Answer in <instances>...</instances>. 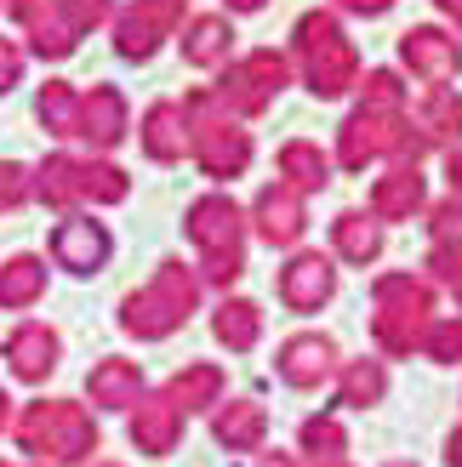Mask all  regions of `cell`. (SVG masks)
Wrapping results in <instances>:
<instances>
[{
  "label": "cell",
  "instance_id": "obj_13",
  "mask_svg": "<svg viewBox=\"0 0 462 467\" xmlns=\"http://www.w3.org/2000/svg\"><path fill=\"white\" fill-rule=\"evenodd\" d=\"M137 137H143V154L160 160V166H166V160H183V149H189V114L177 103H154L143 114V131Z\"/></svg>",
  "mask_w": 462,
  "mask_h": 467
},
{
  "label": "cell",
  "instance_id": "obj_46",
  "mask_svg": "<svg viewBox=\"0 0 462 467\" xmlns=\"http://www.w3.org/2000/svg\"><path fill=\"white\" fill-rule=\"evenodd\" d=\"M434 6H440L446 17H457V23H462V0H434Z\"/></svg>",
  "mask_w": 462,
  "mask_h": 467
},
{
  "label": "cell",
  "instance_id": "obj_19",
  "mask_svg": "<svg viewBox=\"0 0 462 467\" xmlns=\"http://www.w3.org/2000/svg\"><path fill=\"white\" fill-rule=\"evenodd\" d=\"M131 439H137V451L166 456L172 439H177V405L172 400H143L137 416H131Z\"/></svg>",
  "mask_w": 462,
  "mask_h": 467
},
{
  "label": "cell",
  "instance_id": "obj_40",
  "mask_svg": "<svg viewBox=\"0 0 462 467\" xmlns=\"http://www.w3.org/2000/svg\"><path fill=\"white\" fill-rule=\"evenodd\" d=\"M0 6H6V12H12L17 23H35V17H40L46 6H52V0H0Z\"/></svg>",
  "mask_w": 462,
  "mask_h": 467
},
{
  "label": "cell",
  "instance_id": "obj_3",
  "mask_svg": "<svg viewBox=\"0 0 462 467\" xmlns=\"http://www.w3.org/2000/svg\"><path fill=\"white\" fill-rule=\"evenodd\" d=\"M183 114H189V131H194L189 149L205 166V177H240L251 166V137L217 109V91H194V98L183 103Z\"/></svg>",
  "mask_w": 462,
  "mask_h": 467
},
{
  "label": "cell",
  "instance_id": "obj_25",
  "mask_svg": "<svg viewBox=\"0 0 462 467\" xmlns=\"http://www.w3.org/2000/svg\"><path fill=\"white\" fill-rule=\"evenodd\" d=\"M280 370L291 382H320L331 370V342H320V337H297V342H286V354H280Z\"/></svg>",
  "mask_w": 462,
  "mask_h": 467
},
{
  "label": "cell",
  "instance_id": "obj_50",
  "mask_svg": "<svg viewBox=\"0 0 462 467\" xmlns=\"http://www.w3.org/2000/svg\"><path fill=\"white\" fill-rule=\"evenodd\" d=\"M0 467H12V462H0Z\"/></svg>",
  "mask_w": 462,
  "mask_h": 467
},
{
  "label": "cell",
  "instance_id": "obj_9",
  "mask_svg": "<svg viewBox=\"0 0 462 467\" xmlns=\"http://www.w3.org/2000/svg\"><path fill=\"white\" fill-rule=\"evenodd\" d=\"M0 354H6V370H12V377L17 382H46V377H52V370H58V354H63V342H58V331H52V325H17V331L6 337V348H0Z\"/></svg>",
  "mask_w": 462,
  "mask_h": 467
},
{
  "label": "cell",
  "instance_id": "obj_37",
  "mask_svg": "<svg viewBox=\"0 0 462 467\" xmlns=\"http://www.w3.org/2000/svg\"><path fill=\"white\" fill-rule=\"evenodd\" d=\"M137 12H143L160 35H172V29H183V0H131Z\"/></svg>",
  "mask_w": 462,
  "mask_h": 467
},
{
  "label": "cell",
  "instance_id": "obj_49",
  "mask_svg": "<svg viewBox=\"0 0 462 467\" xmlns=\"http://www.w3.org/2000/svg\"><path fill=\"white\" fill-rule=\"evenodd\" d=\"M268 467H286V462H268Z\"/></svg>",
  "mask_w": 462,
  "mask_h": 467
},
{
  "label": "cell",
  "instance_id": "obj_29",
  "mask_svg": "<svg viewBox=\"0 0 462 467\" xmlns=\"http://www.w3.org/2000/svg\"><path fill=\"white\" fill-rule=\"evenodd\" d=\"M217 433H223V445H257L263 410H257V405H228V410L217 416Z\"/></svg>",
  "mask_w": 462,
  "mask_h": 467
},
{
  "label": "cell",
  "instance_id": "obj_33",
  "mask_svg": "<svg viewBox=\"0 0 462 467\" xmlns=\"http://www.w3.org/2000/svg\"><path fill=\"white\" fill-rule=\"evenodd\" d=\"M365 109H388V114H400V109H405V86H400V75H388V68L365 75Z\"/></svg>",
  "mask_w": 462,
  "mask_h": 467
},
{
  "label": "cell",
  "instance_id": "obj_28",
  "mask_svg": "<svg viewBox=\"0 0 462 467\" xmlns=\"http://www.w3.org/2000/svg\"><path fill=\"white\" fill-rule=\"evenodd\" d=\"M337 245H342V256H354V263H372V256L383 251V234H377L372 217L342 212V217H337Z\"/></svg>",
  "mask_w": 462,
  "mask_h": 467
},
{
  "label": "cell",
  "instance_id": "obj_44",
  "mask_svg": "<svg viewBox=\"0 0 462 467\" xmlns=\"http://www.w3.org/2000/svg\"><path fill=\"white\" fill-rule=\"evenodd\" d=\"M6 428H12V393L0 388V433H6Z\"/></svg>",
  "mask_w": 462,
  "mask_h": 467
},
{
  "label": "cell",
  "instance_id": "obj_1",
  "mask_svg": "<svg viewBox=\"0 0 462 467\" xmlns=\"http://www.w3.org/2000/svg\"><path fill=\"white\" fill-rule=\"evenodd\" d=\"M291 40H297V63H303V80L314 98H342L360 80V57L331 12H303Z\"/></svg>",
  "mask_w": 462,
  "mask_h": 467
},
{
  "label": "cell",
  "instance_id": "obj_32",
  "mask_svg": "<svg viewBox=\"0 0 462 467\" xmlns=\"http://www.w3.org/2000/svg\"><path fill=\"white\" fill-rule=\"evenodd\" d=\"M29 200H35V171L17 160H0V212H17Z\"/></svg>",
  "mask_w": 462,
  "mask_h": 467
},
{
  "label": "cell",
  "instance_id": "obj_15",
  "mask_svg": "<svg viewBox=\"0 0 462 467\" xmlns=\"http://www.w3.org/2000/svg\"><path fill=\"white\" fill-rule=\"evenodd\" d=\"M35 200L52 212H75L80 205V160L75 154H46L35 171Z\"/></svg>",
  "mask_w": 462,
  "mask_h": 467
},
{
  "label": "cell",
  "instance_id": "obj_48",
  "mask_svg": "<svg viewBox=\"0 0 462 467\" xmlns=\"http://www.w3.org/2000/svg\"><path fill=\"white\" fill-rule=\"evenodd\" d=\"M451 462H457V467H462V433H457V439H451Z\"/></svg>",
  "mask_w": 462,
  "mask_h": 467
},
{
  "label": "cell",
  "instance_id": "obj_2",
  "mask_svg": "<svg viewBox=\"0 0 462 467\" xmlns=\"http://www.w3.org/2000/svg\"><path fill=\"white\" fill-rule=\"evenodd\" d=\"M17 445L35 462H86L98 451V428L91 416L68 400H35L17 416Z\"/></svg>",
  "mask_w": 462,
  "mask_h": 467
},
{
  "label": "cell",
  "instance_id": "obj_10",
  "mask_svg": "<svg viewBox=\"0 0 462 467\" xmlns=\"http://www.w3.org/2000/svg\"><path fill=\"white\" fill-rule=\"evenodd\" d=\"M75 137H86L98 154L121 149V143H126V98H121V91H114V86H91V91H80Z\"/></svg>",
  "mask_w": 462,
  "mask_h": 467
},
{
  "label": "cell",
  "instance_id": "obj_26",
  "mask_svg": "<svg viewBox=\"0 0 462 467\" xmlns=\"http://www.w3.org/2000/svg\"><path fill=\"white\" fill-rule=\"evenodd\" d=\"M126 171L121 166H109V160H80V200L91 205H114V200H126Z\"/></svg>",
  "mask_w": 462,
  "mask_h": 467
},
{
  "label": "cell",
  "instance_id": "obj_14",
  "mask_svg": "<svg viewBox=\"0 0 462 467\" xmlns=\"http://www.w3.org/2000/svg\"><path fill=\"white\" fill-rule=\"evenodd\" d=\"M46 296V263L29 251H17L0 263V308L6 314H23V308H35V302Z\"/></svg>",
  "mask_w": 462,
  "mask_h": 467
},
{
  "label": "cell",
  "instance_id": "obj_8",
  "mask_svg": "<svg viewBox=\"0 0 462 467\" xmlns=\"http://www.w3.org/2000/svg\"><path fill=\"white\" fill-rule=\"evenodd\" d=\"M109 251H114L109 228L91 223V217H63L52 228V263L68 268V274H98L109 263Z\"/></svg>",
  "mask_w": 462,
  "mask_h": 467
},
{
  "label": "cell",
  "instance_id": "obj_20",
  "mask_svg": "<svg viewBox=\"0 0 462 467\" xmlns=\"http://www.w3.org/2000/svg\"><path fill=\"white\" fill-rule=\"evenodd\" d=\"M35 120L52 131V137H75V120H80V91L68 80H46L35 91Z\"/></svg>",
  "mask_w": 462,
  "mask_h": 467
},
{
  "label": "cell",
  "instance_id": "obj_27",
  "mask_svg": "<svg viewBox=\"0 0 462 467\" xmlns=\"http://www.w3.org/2000/svg\"><path fill=\"white\" fill-rule=\"evenodd\" d=\"M280 171H286L291 189H320L331 166H326V154H320L314 143H286L280 149Z\"/></svg>",
  "mask_w": 462,
  "mask_h": 467
},
{
  "label": "cell",
  "instance_id": "obj_36",
  "mask_svg": "<svg viewBox=\"0 0 462 467\" xmlns=\"http://www.w3.org/2000/svg\"><path fill=\"white\" fill-rule=\"evenodd\" d=\"M377 393H383V370H377V365L349 370V388H342V400H349V405H372Z\"/></svg>",
  "mask_w": 462,
  "mask_h": 467
},
{
  "label": "cell",
  "instance_id": "obj_42",
  "mask_svg": "<svg viewBox=\"0 0 462 467\" xmlns=\"http://www.w3.org/2000/svg\"><path fill=\"white\" fill-rule=\"evenodd\" d=\"M434 228H440V234H451V228H462V200H451V205H440V212H434Z\"/></svg>",
  "mask_w": 462,
  "mask_h": 467
},
{
  "label": "cell",
  "instance_id": "obj_17",
  "mask_svg": "<svg viewBox=\"0 0 462 467\" xmlns=\"http://www.w3.org/2000/svg\"><path fill=\"white\" fill-rule=\"evenodd\" d=\"M228 46H235L228 17H189V23H183V57H189L194 68H217V63H228Z\"/></svg>",
  "mask_w": 462,
  "mask_h": 467
},
{
  "label": "cell",
  "instance_id": "obj_47",
  "mask_svg": "<svg viewBox=\"0 0 462 467\" xmlns=\"http://www.w3.org/2000/svg\"><path fill=\"white\" fill-rule=\"evenodd\" d=\"M451 182H457V189H462V149L451 154Z\"/></svg>",
  "mask_w": 462,
  "mask_h": 467
},
{
  "label": "cell",
  "instance_id": "obj_7",
  "mask_svg": "<svg viewBox=\"0 0 462 467\" xmlns=\"http://www.w3.org/2000/svg\"><path fill=\"white\" fill-rule=\"evenodd\" d=\"M400 131H405V109L388 114V109H365L349 114V126H342V166H365V160H377L388 149H400Z\"/></svg>",
  "mask_w": 462,
  "mask_h": 467
},
{
  "label": "cell",
  "instance_id": "obj_12",
  "mask_svg": "<svg viewBox=\"0 0 462 467\" xmlns=\"http://www.w3.org/2000/svg\"><path fill=\"white\" fill-rule=\"evenodd\" d=\"M23 40H29V57H40V63H63V57H75L80 29L68 23V12L52 0V6H46L35 23H23Z\"/></svg>",
  "mask_w": 462,
  "mask_h": 467
},
{
  "label": "cell",
  "instance_id": "obj_41",
  "mask_svg": "<svg viewBox=\"0 0 462 467\" xmlns=\"http://www.w3.org/2000/svg\"><path fill=\"white\" fill-rule=\"evenodd\" d=\"M434 268H440V274L451 279V285L462 291V251H440V256H434Z\"/></svg>",
  "mask_w": 462,
  "mask_h": 467
},
{
  "label": "cell",
  "instance_id": "obj_31",
  "mask_svg": "<svg viewBox=\"0 0 462 467\" xmlns=\"http://www.w3.org/2000/svg\"><path fill=\"white\" fill-rule=\"evenodd\" d=\"M217 388H223L217 370L194 365L189 377H177V382H172V405H212V400H217Z\"/></svg>",
  "mask_w": 462,
  "mask_h": 467
},
{
  "label": "cell",
  "instance_id": "obj_16",
  "mask_svg": "<svg viewBox=\"0 0 462 467\" xmlns=\"http://www.w3.org/2000/svg\"><path fill=\"white\" fill-rule=\"evenodd\" d=\"M405 126L417 131L423 149L428 143H451V137H462V98L446 91V86H434L428 98H423V109H417V120H405Z\"/></svg>",
  "mask_w": 462,
  "mask_h": 467
},
{
  "label": "cell",
  "instance_id": "obj_35",
  "mask_svg": "<svg viewBox=\"0 0 462 467\" xmlns=\"http://www.w3.org/2000/svg\"><path fill=\"white\" fill-rule=\"evenodd\" d=\"M58 6L68 12V23L86 35V29H98V23H109V12H114V0H58Z\"/></svg>",
  "mask_w": 462,
  "mask_h": 467
},
{
  "label": "cell",
  "instance_id": "obj_43",
  "mask_svg": "<svg viewBox=\"0 0 462 467\" xmlns=\"http://www.w3.org/2000/svg\"><path fill=\"white\" fill-rule=\"evenodd\" d=\"M342 12H365V17H377V12H388L394 6V0H337Z\"/></svg>",
  "mask_w": 462,
  "mask_h": 467
},
{
  "label": "cell",
  "instance_id": "obj_24",
  "mask_svg": "<svg viewBox=\"0 0 462 467\" xmlns=\"http://www.w3.org/2000/svg\"><path fill=\"white\" fill-rule=\"evenodd\" d=\"M160 40H166V35H160L137 6H131L126 17H114V52H121L126 63H149V57L160 52Z\"/></svg>",
  "mask_w": 462,
  "mask_h": 467
},
{
  "label": "cell",
  "instance_id": "obj_23",
  "mask_svg": "<svg viewBox=\"0 0 462 467\" xmlns=\"http://www.w3.org/2000/svg\"><path fill=\"white\" fill-rule=\"evenodd\" d=\"M331 296V268L320 263V256H297L286 268V302L291 308H314V302Z\"/></svg>",
  "mask_w": 462,
  "mask_h": 467
},
{
  "label": "cell",
  "instance_id": "obj_30",
  "mask_svg": "<svg viewBox=\"0 0 462 467\" xmlns=\"http://www.w3.org/2000/svg\"><path fill=\"white\" fill-rule=\"evenodd\" d=\"M217 337L228 348H251L257 342V308H251V302H228V308L217 314Z\"/></svg>",
  "mask_w": 462,
  "mask_h": 467
},
{
  "label": "cell",
  "instance_id": "obj_4",
  "mask_svg": "<svg viewBox=\"0 0 462 467\" xmlns=\"http://www.w3.org/2000/svg\"><path fill=\"white\" fill-rule=\"evenodd\" d=\"M194 308V279L183 274L177 263H166L160 268V279H154V291H137V296H126V308H121V325L131 337H166V331H177L183 325V314Z\"/></svg>",
  "mask_w": 462,
  "mask_h": 467
},
{
  "label": "cell",
  "instance_id": "obj_45",
  "mask_svg": "<svg viewBox=\"0 0 462 467\" xmlns=\"http://www.w3.org/2000/svg\"><path fill=\"white\" fill-rule=\"evenodd\" d=\"M268 0H228V12H263Z\"/></svg>",
  "mask_w": 462,
  "mask_h": 467
},
{
  "label": "cell",
  "instance_id": "obj_39",
  "mask_svg": "<svg viewBox=\"0 0 462 467\" xmlns=\"http://www.w3.org/2000/svg\"><path fill=\"white\" fill-rule=\"evenodd\" d=\"M434 354H440V359H457L462 354V325H446V331L434 337Z\"/></svg>",
  "mask_w": 462,
  "mask_h": 467
},
{
  "label": "cell",
  "instance_id": "obj_5",
  "mask_svg": "<svg viewBox=\"0 0 462 467\" xmlns=\"http://www.w3.org/2000/svg\"><path fill=\"white\" fill-rule=\"evenodd\" d=\"M286 80H291V63L280 52H251L217 80V103L235 109V114H263L286 91Z\"/></svg>",
  "mask_w": 462,
  "mask_h": 467
},
{
  "label": "cell",
  "instance_id": "obj_21",
  "mask_svg": "<svg viewBox=\"0 0 462 467\" xmlns=\"http://www.w3.org/2000/svg\"><path fill=\"white\" fill-rule=\"evenodd\" d=\"M86 393H91V405H109V410L137 405V365H126V359H103L98 370H91Z\"/></svg>",
  "mask_w": 462,
  "mask_h": 467
},
{
  "label": "cell",
  "instance_id": "obj_18",
  "mask_svg": "<svg viewBox=\"0 0 462 467\" xmlns=\"http://www.w3.org/2000/svg\"><path fill=\"white\" fill-rule=\"evenodd\" d=\"M257 228H263V240H297L303 234V200H297L291 182H280V189H268L257 200Z\"/></svg>",
  "mask_w": 462,
  "mask_h": 467
},
{
  "label": "cell",
  "instance_id": "obj_6",
  "mask_svg": "<svg viewBox=\"0 0 462 467\" xmlns=\"http://www.w3.org/2000/svg\"><path fill=\"white\" fill-rule=\"evenodd\" d=\"M189 234L212 256V279H235L240 274V212L228 200H200L189 212Z\"/></svg>",
  "mask_w": 462,
  "mask_h": 467
},
{
  "label": "cell",
  "instance_id": "obj_22",
  "mask_svg": "<svg viewBox=\"0 0 462 467\" xmlns=\"http://www.w3.org/2000/svg\"><path fill=\"white\" fill-rule=\"evenodd\" d=\"M372 205H377V217H411V212H417V205H423V177H417V166L388 171V177L377 182Z\"/></svg>",
  "mask_w": 462,
  "mask_h": 467
},
{
  "label": "cell",
  "instance_id": "obj_51",
  "mask_svg": "<svg viewBox=\"0 0 462 467\" xmlns=\"http://www.w3.org/2000/svg\"><path fill=\"white\" fill-rule=\"evenodd\" d=\"M35 467H46V462H35Z\"/></svg>",
  "mask_w": 462,
  "mask_h": 467
},
{
  "label": "cell",
  "instance_id": "obj_34",
  "mask_svg": "<svg viewBox=\"0 0 462 467\" xmlns=\"http://www.w3.org/2000/svg\"><path fill=\"white\" fill-rule=\"evenodd\" d=\"M23 63H29V46L0 35V98H6L12 86H23Z\"/></svg>",
  "mask_w": 462,
  "mask_h": 467
},
{
  "label": "cell",
  "instance_id": "obj_11",
  "mask_svg": "<svg viewBox=\"0 0 462 467\" xmlns=\"http://www.w3.org/2000/svg\"><path fill=\"white\" fill-rule=\"evenodd\" d=\"M400 57H405L411 75H423L428 86H446L462 68V46L446 29H405L400 35Z\"/></svg>",
  "mask_w": 462,
  "mask_h": 467
},
{
  "label": "cell",
  "instance_id": "obj_38",
  "mask_svg": "<svg viewBox=\"0 0 462 467\" xmlns=\"http://www.w3.org/2000/svg\"><path fill=\"white\" fill-rule=\"evenodd\" d=\"M303 439H309V451H314V456H320V451L331 456V451L342 445V433H337L331 422H309V433H303Z\"/></svg>",
  "mask_w": 462,
  "mask_h": 467
}]
</instances>
